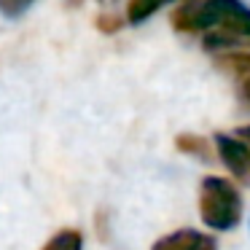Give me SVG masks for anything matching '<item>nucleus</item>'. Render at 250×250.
<instances>
[{
	"mask_svg": "<svg viewBox=\"0 0 250 250\" xmlns=\"http://www.w3.org/2000/svg\"><path fill=\"white\" fill-rule=\"evenodd\" d=\"M175 30L180 33H210L215 35L205 41L207 46H229L239 38H250V8L242 0H199L175 8L169 17Z\"/></svg>",
	"mask_w": 250,
	"mask_h": 250,
	"instance_id": "f257e3e1",
	"label": "nucleus"
},
{
	"mask_svg": "<svg viewBox=\"0 0 250 250\" xmlns=\"http://www.w3.org/2000/svg\"><path fill=\"white\" fill-rule=\"evenodd\" d=\"M199 215L212 231H231L242 221V196L226 178L207 175L199 186Z\"/></svg>",
	"mask_w": 250,
	"mask_h": 250,
	"instance_id": "f03ea898",
	"label": "nucleus"
},
{
	"mask_svg": "<svg viewBox=\"0 0 250 250\" xmlns=\"http://www.w3.org/2000/svg\"><path fill=\"white\" fill-rule=\"evenodd\" d=\"M215 148L221 162L229 167V172L239 180H248L250 175V151L245 146V140H239L237 135H215Z\"/></svg>",
	"mask_w": 250,
	"mask_h": 250,
	"instance_id": "7ed1b4c3",
	"label": "nucleus"
},
{
	"mask_svg": "<svg viewBox=\"0 0 250 250\" xmlns=\"http://www.w3.org/2000/svg\"><path fill=\"white\" fill-rule=\"evenodd\" d=\"M151 250H218V242L210 234H202L196 229H178V231L156 239Z\"/></svg>",
	"mask_w": 250,
	"mask_h": 250,
	"instance_id": "20e7f679",
	"label": "nucleus"
},
{
	"mask_svg": "<svg viewBox=\"0 0 250 250\" xmlns=\"http://www.w3.org/2000/svg\"><path fill=\"white\" fill-rule=\"evenodd\" d=\"M221 65L234 76L242 97L250 103V51H229L221 57Z\"/></svg>",
	"mask_w": 250,
	"mask_h": 250,
	"instance_id": "39448f33",
	"label": "nucleus"
},
{
	"mask_svg": "<svg viewBox=\"0 0 250 250\" xmlns=\"http://www.w3.org/2000/svg\"><path fill=\"white\" fill-rule=\"evenodd\" d=\"M167 3H175V0H129V3H126V19H129L132 24H140V22H146V19H151L153 14L162 6H167Z\"/></svg>",
	"mask_w": 250,
	"mask_h": 250,
	"instance_id": "423d86ee",
	"label": "nucleus"
},
{
	"mask_svg": "<svg viewBox=\"0 0 250 250\" xmlns=\"http://www.w3.org/2000/svg\"><path fill=\"white\" fill-rule=\"evenodd\" d=\"M43 250H83L81 231H76V229H62V231H57L43 245Z\"/></svg>",
	"mask_w": 250,
	"mask_h": 250,
	"instance_id": "0eeeda50",
	"label": "nucleus"
},
{
	"mask_svg": "<svg viewBox=\"0 0 250 250\" xmlns=\"http://www.w3.org/2000/svg\"><path fill=\"white\" fill-rule=\"evenodd\" d=\"M175 146H178L183 153H194V156L210 159V148H207L205 137H196V135H180L178 140H175Z\"/></svg>",
	"mask_w": 250,
	"mask_h": 250,
	"instance_id": "6e6552de",
	"label": "nucleus"
},
{
	"mask_svg": "<svg viewBox=\"0 0 250 250\" xmlns=\"http://www.w3.org/2000/svg\"><path fill=\"white\" fill-rule=\"evenodd\" d=\"M237 137H239V140H245V146H248V151H250V124L239 126V129H237Z\"/></svg>",
	"mask_w": 250,
	"mask_h": 250,
	"instance_id": "1a4fd4ad",
	"label": "nucleus"
}]
</instances>
